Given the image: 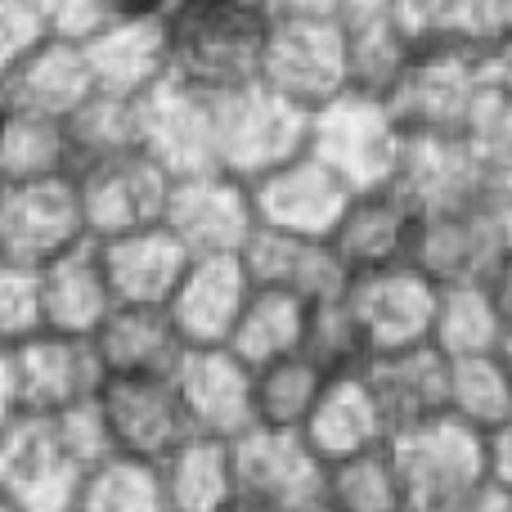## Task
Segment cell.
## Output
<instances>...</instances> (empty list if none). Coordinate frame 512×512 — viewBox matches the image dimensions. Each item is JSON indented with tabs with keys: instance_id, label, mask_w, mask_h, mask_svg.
<instances>
[{
	"instance_id": "cell-1",
	"label": "cell",
	"mask_w": 512,
	"mask_h": 512,
	"mask_svg": "<svg viewBox=\"0 0 512 512\" xmlns=\"http://www.w3.org/2000/svg\"><path fill=\"white\" fill-rule=\"evenodd\" d=\"M265 18L225 0H189L167 18V81L203 99L256 86L265 50Z\"/></svg>"
},
{
	"instance_id": "cell-2",
	"label": "cell",
	"mask_w": 512,
	"mask_h": 512,
	"mask_svg": "<svg viewBox=\"0 0 512 512\" xmlns=\"http://www.w3.org/2000/svg\"><path fill=\"white\" fill-rule=\"evenodd\" d=\"M512 252V185H481L472 203L454 212L418 216L409 265L436 288L486 283V274Z\"/></svg>"
},
{
	"instance_id": "cell-3",
	"label": "cell",
	"mask_w": 512,
	"mask_h": 512,
	"mask_svg": "<svg viewBox=\"0 0 512 512\" xmlns=\"http://www.w3.org/2000/svg\"><path fill=\"white\" fill-rule=\"evenodd\" d=\"M400 126L387 104L360 90H342L324 108L306 113V158H315L346 194H378L391 185L400 158Z\"/></svg>"
},
{
	"instance_id": "cell-4",
	"label": "cell",
	"mask_w": 512,
	"mask_h": 512,
	"mask_svg": "<svg viewBox=\"0 0 512 512\" xmlns=\"http://www.w3.org/2000/svg\"><path fill=\"white\" fill-rule=\"evenodd\" d=\"M486 95L481 45H418L382 95L400 135H463Z\"/></svg>"
},
{
	"instance_id": "cell-5",
	"label": "cell",
	"mask_w": 512,
	"mask_h": 512,
	"mask_svg": "<svg viewBox=\"0 0 512 512\" xmlns=\"http://www.w3.org/2000/svg\"><path fill=\"white\" fill-rule=\"evenodd\" d=\"M387 454L396 463L405 512H454L490 486L481 436L454 418H432L423 427L396 432L387 441Z\"/></svg>"
},
{
	"instance_id": "cell-6",
	"label": "cell",
	"mask_w": 512,
	"mask_h": 512,
	"mask_svg": "<svg viewBox=\"0 0 512 512\" xmlns=\"http://www.w3.org/2000/svg\"><path fill=\"white\" fill-rule=\"evenodd\" d=\"M207 113H212L216 171L243 180V185L306 153V113H297L261 86L207 99Z\"/></svg>"
},
{
	"instance_id": "cell-7",
	"label": "cell",
	"mask_w": 512,
	"mask_h": 512,
	"mask_svg": "<svg viewBox=\"0 0 512 512\" xmlns=\"http://www.w3.org/2000/svg\"><path fill=\"white\" fill-rule=\"evenodd\" d=\"M256 86L297 113H315L342 90L346 81V41L337 23H270Z\"/></svg>"
},
{
	"instance_id": "cell-8",
	"label": "cell",
	"mask_w": 512,
	"mask_h": 512,
	"mask_svg": "<svg viewBox=\"0 0 512 512\" xmlns=\"http://www.w3.org/2000/svg\"><path fill=\"white\" fill-rule=\"evenodd\" d=\"M72 194L81 207V230L90 243H108L122 234H140L162 225L171 194V176H162L144 153L99 162L72 176Z\"/></svg>"
},
{
	"instance_id": "cell-9",
	"label": "cell",
	"mask_w": 512,
	"mask_h": 512,
	"mask_svg": "<svg viewBox=\"0 0 512 512\" xmlns=\"http://www.w3.org/2000/svg\"><path fill=\"white\" fill-rule=\"evenodd\" d=\"M234 499L270 512H306L319 504L324 463L306 450L301 432H270L252 427L230 441Z\"/></svg>"
},
{
	"instance_id": "cell-10",
	"label": "cell",
	"mask_w": 512,
	"mask_h": 512,
	"mask_svg": "<svg viewBox=\"0 0 512 512\" xmlns=\"http://www.w3.org/2000/svg\"><path fill=\"white\" fill-rule=\"evenodd\" d=\"M162 230L189 256H239L256 230L248 185L225 171L171 180Z\"/></svg>"
},
{
	"instance_id": "cell-11",
	"label": "cell",
	"mask_w": 512,
	"mask_h": 512,
	"mask_svg": "<svg viewBox=\"0 0 512 512\" xmlns=\"http://www.w3.org/2000/svg\"><path fill=\"white\" fill-rule=\"evenodd\" d=\"M342 301L351 310L355 328H360L364 346H369V360H373V355L409 351V346L427 342L436 283H427L414 265H391V270L346 279Z\"/></svg>"
},
{
	"instance_id": "cell-12",
	"label": "cell",
	"mask_w": 512,
	"mask_h": 512,
	"mask_svg": "<svg viewBox=\"0 0 512 512\" xmlns=\"http://www.w3.org/2000/svg\"><path fill=\"white\" fill-rule=\"evenodd\" d=\"M95 409L117 459L158 463L189 436L171 378H104L95 391Z\"/></svg>"
},
{
	"instance_id": "cell-13",
	"label": "cell",
	"mask_w": 512,
	"mask_h": 512,
	"mask_svg": "<svg viewBox=\"0 0 512 512\" xmlns=\"http://www.w3.org/2000/svg\"><path fill=\"white\" fill-rule=\"evenodd\" d=\"M77 243H86V230L72 176L45 185H0V261L41 270Z\"/></svg>"
},
{
	"instance_id": "cell-14",
	"label": "cell",
	"mask_w": 512,
	"mask_h": 512,
	"mask_svg": "<svg viewBox=\"0 0 512 512\" xmlns=\"http://www.w3.org/2000/svg\"><path fill=\"white\" fill-rule=\"evenodd\" d=\"M248 198H252L256 230L288 234V239H319V243L333 234V225L342 221L346 203H351V194L306 153L265 171L261 180H252Z\"/></svg>"
},
{
	"instance_id": "cell-15",
	"label": "cell",
	"mask_w": 512,
	"mask_h": 512,
	"mask_svg": "<svg viewBox=\"0 0 512 512\" xmlns=\"http://www.w3.org/2000/svg\"><path fill=\"white\" fill-rule=\"evenodd\" d=\"M81 472L68 468L50 432V418L14 414L0 423V495L18 512H72Z\"/></svg>"
},
{
	"instance_id": "cell-16",
	"label": "cell",
	"mask_w": 512,
	"mask_h": 512,
	"mask_svg": "<svg viewBox=\"0 0 512 512\" xmlns=\"http://www.w3.org/2000/svg\"><path fill=\"white\" fill-rule=\"evenodd\" d=\"M171 387L185 409L189 436L230 445L252 432V369L234 360L225 346L185 351L180 369L171 373Z\"/></svg>"
},
{
	"instance_id": "cell-17",
	"label": "cell",
	"mask_w": 512,
	"mask_h": 512,
	"mask_svg": "<svg viewBox=\"0 0 512 512\" xmlns=\"http://www.w3.org/2000/svg\"><path fill=\"white\" fill-rule=\"evenodd\" d=\"M9 360H14L18 414L54 418L72 405L95 400L99 382H104V369H99L90 342H77V337L36 333L9 346Z\"/></svg>"
},
{
	"instance_id": "cell-18",
	"label": "cell",
	"mask_w": 512,
	"mask_h": 512,
	"mask_svg": "<svg viewBox=\"0 0 512 512\" xmlns=\"http://www.w3.org/2000/svg\"><path fill=\"white\" fill-rule=\"evenodd\" d=\"M135 126H140V153L171 180L216 171L212 162V113L207 99L194 90L162 81L144 99H135Z\"/></svg>"
},
{
	"instance_id": "cell-19",
	"label": "cell",
	"mask_w": 512,
	"mask_h": 512,
	"mask_svg": "<svg viewBox=\"0 0 512 512\" xmlns=\"http://www.w3.org/2000/svg\"><path fill=\"white\" fill-rule=\"evenodd\" d=\"M252 297V279L239 256H194L185 279L167 297V315L189 351L225 346Z\"/></svg>"
},
{
	"instance_id": "cell-20",
	"label": "cell",
	"mask_w": 512,
	"mask_h": 512,
	"mask_svg": "<svg viewBox=\"0 0 512 512\" xmlns=\"http://www.w3.org/2000/svg\"><path fill=\"white\" fill-rule=\"evenodd\" d=\"M481 185L486 180L477 176V162L459 135H405L387 189L414 216H436L472 203Z\"/></svg>"
},
{
	"instance_id": "cell-21",
	"label": "cell",
	"mask_w": 512,
	"mask_h": 512,
	"mask_svg": "<svg viewBox=\"0 0 512 512\" xmlns=\"http://www.w3.org/2000/svg\"><path fill=\"white\" fill-rule=\"evenodd\" d=\"M86 72L95 95L144 99L167 81V23L158 18H117L81 36Z\"/></svg>"
},
{
	"instance_id": "cell-22",
	"label": "cell",
	"mask_w": 512,
	"mask_h": 512,
	"mask_svg": "<svg viewBox=\"0 0 512 512\" xmlns=\"http://www.w3.org/2000/svg\"><path fill=\"white\" fill-rule=\"evenodd\" d=\"M36 297H41V333L77 337V342H90L99 324L117 310L104 265H99V248L90 239L36 270Z\"/></svg>"
},
{
	"instance_id": "cell-23",
	"label": "cell",
	"mask_w": 512,
	"mask_h": 512,
	"mask_svg": "<svg viewBox=\"0 0 512 512\" xmlns=\"http://www.w3.org/2000/svg\"><path fill=\"white\" fill-rule=\"evenodd\" d=\"M414 225H418V216L391 189H378V194H355L324 243L333 248L346 279H355V274L409 265Z\"/></svg>"
},
{
	"instance_id": "cell-24",
	"label": "cell",
	"mask_w": 512,
	"mask_h": 512,
	"mask_svg": "<svg viewBox=\"0 0 512 512\" xmlns=\"http://www.w3.org/2000/svg\"><path fill=\"white\" fill-rule=\"evenodd\" d=\"M445 369L450 364L432 351V346H409V351L373 355L360 369L369 382L373 405H378L382 423H387V441L396 432L423 427L432 418H445Z\"/></svg>"
},
{
	"instance_id": "cell-25",
	"label": "cell",
	"mask_w": 512,
	"mask_h": 512,
	"mask_svg": "<svg viewBox=\"0 0 512 512\" xmlns=\"http://www.w3.org/2000/svg\"><path fill=\"white\" fill-rule=\"evenodd\" d=\"M104 378H171L189 346L162 306H117L90 337Z\"/></svg>"
},
{
	"instance_id": "cell-26",
	"label": "cell",
	"mask_w": 512,
	"mask_h": 512,
	"mask_svg": "<svg viewBox=\"0 0 512 512\" xmlns=\"http://www.w3.org/2000/svg\"><path fill=\"white\" fill-rule=\"evenodd\" d=\"M243 270H248L252 288H270L283 297H297L306 306L337 297L346 288V270L328 243L319 239H288V234L252 230L248 248L239 252Z\"/></svg>"
},
{
	"instance_id": "cell-27",
	"label": "cell",
	"mask_w": 512,
	"mask_h": 512,
	"mask_svg": "<svg viewBox=\"0 0 512 512\" xmlns=\"http://www.w3.org/2000/svg\"><path fill=\"white\" fill-rule=\"evenodd\" d=\"M301 441L319 463H342L355 454H369L387 445V423H382L373 391L360 373H337L324 382L310 418L301 423Z\"/></svg>"
},
{
	"instance_id": "cell-28",
	"label": "cell",
	"mask_w": 512,
	"mask_h": 512,
	"mask_svg": "<svg viewBox=\"0 0 512 512\" xmlns=\"http://www.w3.org/2000/svg\"><path fill=\"white\" fill-rule=\"evenodd\" d=\"M95 248L108 292H113V306H167V297L176 292V283L185 279L189 261H194L162 225L95 243Z\"/></svg>"
},
{
	"instance_id": "cell-29",
	"label": "cell",
	"mask_w": 512,
	"mask_h": 512,
	"mask_svg": "<svg viewBox=\"0 0 512 512\" xmlns=\"http://www.w3.org/2000/svg\"><path fill=\"white\" fill-rule=\"evenodd\" d=\"M9 77V95H14V108L23 113H41L63 122L68 113H77L95 86H90L86 72V54H81V41L72 36H45L36 41L14 68L5 72Z\"/></svg>"
},
{
	"instance_id": "cell-30",
	"label": "cell",
	"mask_w": 512,
	"mask_h": 512,
	"mask_svg": "<svg viewBox=\"0 0 512 512\" xmlns=\"http://www.w3.org/2000/svg\"><path fill=\"white\" fill-rule=\"evenodd\" d=\"M153 468H158L162 508L167 512H230L239 504L234 499V463L225 441L185 436Z\"/></svg>"
},
{
	"instance_id": "cell-31",
	"label": "cell",
	"mask_w": 512,
	"mask_h": 512,
	"mask_svg": "<svg viewBox=\"0 0 512 512\" xmlns=\"http://www.w3.org/2000/svg\"><path fill=\"white\" fill-rule=\"evenodd\" d=\"M306 319H310L306 301L283 297V292H270V288H252V297H248V306H243L225 351L239 364H248V369H265V364H274V360L301 355Z\"/></svg>"
},
{
	"instance_id": "cell-32",
	"label": "cell",
	"mask_w": 512,
	"mask_h": 512,
	"mask_svg": "<svg viewBox=\"0 0 512 512\" xmlns=\"http://www.w3.org/2000/svg\"><path fill=\"white\" fill-rule=\"evenodd\" d=\"M499 342H504V324H499L495 306H490V297H486V283H454V288H436L427 346H432L441 360L495 355Z\"/></svg>"
},
{
	"instance_id": "cell-33",
	"label": "cell",
	"mask_w": 512,
	"mask_h": 512,
	"mask_svg": "<svg viewBox=\"0 0 512 512\" xmlns=\"http://www.w3.org/2000/svg\"><path fill=\"white\" fill-rule=\"evenodd\" d=\"M68 140L63 122L41 113H14L0 126V185H45V180H68Z\"/></svg>"
},
{
	"instance_id": "cell-34",
	"label": "cell",
	"mask_w": 512,
	"mask_h": 512,
	"mask_svg": "<svg viewBox=\"0 0 512 512\" xmlns=\"http://www.w3.org/2000/svg\"><path fill=\"white\" fill-rule=\"evenodd\" d=\"M63 140H68L72 176L99 162L140 153V126H135V99L90 95L77 113L63 117Z\"/></svg>"
},
{
	"instance_id": "cell-35",
	"label": "cell",
	"mask_w": 512,
	"mask_h": 512,
	"mask_svg": "<svg viewBox=\"0 0 512 512\" xmlns=\"http://www.w3.org/2000/svg\"><path fill=\"white\" fill-rule=\"evenodd\" d=\"M324 382L328 378L306 355H288V360H274L265 369H252V427L301 432Z\"/></svg>"
},
{
	"instance_id": "cell-36",
	"label": "cell",
	"mask_w": 512,
	"mask_h": 512,
	"mask_svg": "<svg viewBox=\"0 0 512 512\" xmlns=\"http://www.w3.org/2000/svg\"><path fill=\"white\" fill-rule=\"evenodd\" d=\"M319 508L324 512H405L400 477L387 445L355 459L328 463L319 481Z\"/></svg>"
},
{
	"instance_id": "cell-37",
	"label": "cell",
	"mask_w": 512,
	"mask_h": 512,
	"mask_svg": "<svg viewBox=\"0 0 512 512\" xmlns=\"http://www.w3.org/2000/svg\"><path fill=\"white\" fill-rule=\"evenodd\" d=\"M445 418L459 427L486 436L512 418V387L495 355H468V360H445Z\"/></svg>"
},
{
	"instance_id": "cell-38",
	"label": "cell",
	"mask_w": 512,
	"mask_h": 512,
	"mask_svg": "<svg viewBox=\"0 0 512 512\" xmlns=\"http://www.w3.org/2000/svg\"><path fill=\"white\" fill-rule=\"evenodd\" d=\"M72 512H167L162 508L158 468L113 454L99 468L81 472Z\"/></svg>"
},
{
	"instance_id": "cell-39",
	"label": "cell",
	"mask_w": 512,
	"mask_h": 512,
	"mask_svg": "<svg viewBox=\"0 0 512 512\" xmlns=\"http://www.w3.org/2000/svg\"><path fill=\"white\" fill-rule=\"evenodd\" d=\"M301 355H306L324 378H337V373H360L364 364H369V346H364V337H360V328H355L351 310H346L342 292L328 297V301H319V306H310Z\"/></svg>"
},
{
	"instance_id": "cell-40",
	"label": "cell",
	"mask_w": 512,
	"mask_h": 512,
	"mask_svg": "<svg viewBox=\"0 0 512 512\" xmlns=\"http://www.w3.org/2000/svg\"><path fill=\"white\" fill-rule=\"evenodd\" d=\"M459 140L468 144L472 162H477V176L486 185H512V99L486 90L477 99V108H472Z\"/></svg>"
},
{
	"instance_id": "cell-41",
	"label": "cell",
	"mask_w": 512,
	"mask_h": 512,
	"mask_svg": "<svg viewBox=\"0 0 512 512\" xmlns=\"http://www.w3.org/2000/svg\"><path fill=\"white\" fill-rule=\"evenodd\" d=\"M396 23L409 50H418V45H481L477 0H400Z\"/></svg>"
},
{
	"instance_id": "cell-42",
	"label": "cell",
	"mask_w": 512,
	"mask_h": 512,
	"mask_svg": "<svg viewBox=\"0 0 512 512\" xmlns=\"http://www.w3.org/2000/svg\"><path fill=\"white\" fill-rule=\"evenodd\" d=\"M50 432H54V445L59 454L68 459V468L77 472H90L99 468L104 459H113V445H108V432H104V418H99L95 400L86 405H72L63 414L50 418Z\"/></svg>"
},
{
	"instance_id": "cell-43",
	"label": "cell",
	"mask_w": 512,
	"mask_h": 512,
	"mask_svg": "<svg viewBox=\"0 0 512 512\" xmlns=\"http://www.w3.org/2000/svg\"><path fill=\"white\" fill-rule=\"evenodd\" d=\"M41 333V297H36V270L0 261V346H18Z\"/></svg>"
},
{
	"instance_id": "cell-44",
	"label": "cell",
	"mask_w": 512,
	"mask_h": 512,
	"mask_svg": "<svg viewBox=\"0 0 512 512\" xmlns=\"http://www.w3.org/2000/svg\"><path fill=\"white\" fill-rule=\"evenodd\" d=\"M36 18L45 23V32L54 36H72L81 41L86 32L99 27V14H95V0H23Z\"/></svg>"
},
{
	"instance_id": "cell-45",
	"label": "cell",
	"mask_w": 512,
	"mask_h": 512,
	"mask_svg": "<svg viewBox=\"0 0 512 512\" xmlns=\"http://www.w3.org/2000/svg\"><path fill=\"white\" fill-rule=\"evenodd\" d=\"M481 454H486V481L512 495V418H504L499 427H490L481 436Z\"/></svg>"
},
{
	"instance_id": "cell-46",
	"label": "cell",
	"mask_w": 512,
	"mask_h": 512,
	"mask_svg": "<svg viewBox=\"0 0 512 512\" xmlns=\"http://www.w3.org/2000/svg\"><path fill=\"white\" fill-rule=\"evenodd\" d=\"M400 0H342L337 5V27L342 32H364V27H400L396 23Z\"/></svg>"
},
{
	"instance_id": "cell-47",
	"label": "cell",
	"mask_w": 512,
	"mask_h": 512,
	"mask_svg": "<svg viewBox=\"0 0 512 512\" xmlns=\"http://www.w3.org/2000/svg\"><path fill=\"white\" fill-rule=\"evenodd\" d=\"M342 0H265V23H337Z\"/></svg>"
},
{
	"instance_id": "cell-48",
	"label": "cell",
	"mask_w": 512,
	"mask_h": 512,
	"mask_svg": "<svg viewBox=\"0 0 512 512\" xmlns=\"http://www.w3.org/2000/svg\"><path fill=\"white\" fill-rule=\"evenodd\" d=\"M185 5L189 0H95V14L99 23H117V18H158V23H167Z\"/></svg>"
},
{
	"instance_id": "cell-49",
	"label": "cell",
	"mask_w": 512,
	"mask_h": 512,
	"mask_svg": "<svg viewBox=\"0 0 512 512\" xmlns=\"http://www.w3.org/2000/svg\"><path fill=\"white\" fill-rule=\"evenodd\" d=\"M477 41H512V0H477Z\"/></svg>"
},
{
	"instance_id": "cell-50",
	"label": "cell",
	"mask_w": 512,
	"mask_h": 512,
	"mask_svg": "<svg viewBox=\"0 0 512 512\" xmlns=\"http://www.w3.org/2000/svg\"><path fill=\"white\" fill-rule=\"evenodd\" d=\"M481 68H486V90L512 99V41L481 45Z\"/></svg>"
},
{
	"instance_id": "cell-51",
	"label": "cell",
	"mask_w": 512,
	"mask_h": 512,
	"mask_svg": "<svg viewBox=\"0 0 512 512\" xmlns=\"http://www.w3.org/2000/svg\"><path fill=\"white\" fill-rule=\"evenodd\" d=\"M486 297L495 306L499 324H504V337H512V252L486 274Z\"/></svg>"
},
{
	"instance_id": "cell-52",
	"label": "cell",
	"mask_w": 512,
	"mask_h": 512,
	"mask_svg": "<svg viewBox=\"0 0 512 512\" xmlns=\"http://www.w3.org/2000/svg\"><path fill=\"white\" fill-rule=\"evenodd\" d=\"M18 414V391H14V360L9 351L0 346V423Z\"/></svg>"
},
{
	"instance_id": "cell-53",
	"label": "cell",
	"mask_w": 512,
	"mask_h": 512,
	"mask_svg": "<svg viewBox=\"0 0 512 512\" xmlns=\"http://www.w3.org/2000/svg\"><path fill=\"white\" fill-rule=\"evenodd\" d=\"M454 512H508V495H504V490H495V486H486V490H477L468 504H459Z\"/></svg>"
},
{
	"instance_id": "cell-54",
	"label": "cell",
	"mask_w": 512,
	"mask_h": 512,
	"mask_svg": "<svg viewBox=\"0 0 512 512\" xmlns=\"http://www.w3.org/2000/svg\"><path fill=\"white\" fill-rule=\"evenodd\" d=\"M495 360H499V369H504V378H508V387H512V337H504V342H499Z\"/></svg>"
},
{
	"instance_id": "cell-55",
	"label": "cell",
	"mask_w": 512,
	"mask_h": 512,
	"mask_svg": "<svg viewBox=\"0 0 512 512\" xmlns=\"http://www.w3.org/2000/svg\"><path fill=\"white\" fill-rule=\"evenodd\" d=\"M9 113H14V95H9V77L0 72V126H5Z\"/></svg>"
},
{
	"instance_id": "cell-56",
	"label": "cell",
	"mask_w": 512,
	"mask_h": 512,
	"mask_svg": "<svg viewBox=\"0 0 512 512\" xmlns=\"http://www.w3.org/2000/svg\"><path fill=\"white\" fill-rule=\"evenodd\" d=\"M0 512H18V504H14V499H5V495H0Z\"/></svg>"
},
{
	"instance_id": "cell-57",
	"label": "cell",
	"mask_w": 512,
	"mask_h": 512,
	"mask_svg": "<svg viewBox=\"0 0 512 512\" xmlns=\"http://www.w3.org/2000/svg\"><path fill=\"white\" fill-rule=\"evenodd\" d=\"M230 512H270V508H252V504H234Z\"/></svg>"
},
{
	"instance_id": "cell-58",
	"label": "cell",
	"mask_w": 512,
	"mask_h": 512,
	"mask_svg": "<svg viewBox=\"0 0 512 512\" xmlns=\"http://www.w3.org/2000/svg\"><path fill=\"white\" fill-rule=\"evenodd\" d=\"M306 512H324V508H319V504H315V508H306Z\"/></svg>"
},
{
	"instance_id": "cell-59",
	"label": "cell",
	"mask_w": 512,
	"mask_h": 512,
	"mask_svg": "<svg viewBox=\"0 0 512 512\" xmlns=\"http://www.w3.org/2000/svg\"><path fill=\"white\" fill-rule=\"evenodd\" d=\"M508 512H512V495H508Z\"/></svg>"
}]
</instances>
